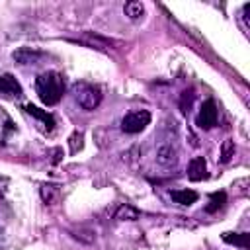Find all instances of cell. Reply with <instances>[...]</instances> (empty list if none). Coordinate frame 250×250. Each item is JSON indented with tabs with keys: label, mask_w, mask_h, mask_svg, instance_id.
<instances>
[{
	"label": "cell",
	"mask_w": 250,
	"mask_h": 250,
	"mask_svg": "<svg viewBox=\"0 0 250 250\" xmlns=\"http://www.w3.org/2000/svg\"><path fill=\"white\" fill-rule=\"evenodd\" d=\"M113 217L119 221H135V219H139V211L131 205H119Z\"/></svg>",
	"instance_id": "obj_13"
},
{
	"label": "cell",
	"mask_w": 250,
	"mask_h": 250,
	"mask_svg": "<svg viewBox=\"0 0 250 250\" xmlns=\"http://www.w3.org/2000/svg\"><path fill=\"white\" fill-rule=\"evenodd\" d=\"M178 160V152L172 145H162L158 150H156V162L162 164V166H174Z\"/></svg>",
	"instance_id": "obj_6"
},
{
	"label": "cell",
	"mask_w": 250,
	"mask_h": 250,
	"mask_svg": "<svg viewBox=\"0 0 250 250\" xmlns=\"http://www.w3.org/2000/svg\"><path fill=\"white\" fill-rule=\"evenodd\" d=\"M217 117H219V111H217V105L213 100H205L199 113H197V125L201 129H213L217 125Z\"/></svg>",
	"instance_id": "obj_4"
},
{
	"label": "cell",
	"mask_w": 250,
	"mask_h": 250,
	"mask_svg": "<svg viewBox=\"0 0 250 250\" xmlns=\"http://www.w3.org/2000/svg\"><path fill=\"white\" fill-rule=\"evenodd\" d=\"M0 92L2 94H8V96L20 98L21 96V86H20V82L12 74H2L0 76Z\"/></svg>",
	"instance_id": "obj_7"
},
{
	"label": "cell",
	"mask_w": 250,
	"mask_h": 250,
	"mask_svg": "<svg viewBox=\"0 0 250 250\" xmlns=\"http://www.w3.org/2000/svg\"><path fill=\"white\" fill-rule=\"evenodd\" d=\"M248 16H250V4H244V21H246V25H250Z\"/></svg>",
	"instance_id": "obj_17"
},
{
	"label": "cell",
	"mask_w": 250,
	"mask_h": 250,
	"mask_svg": "<svg viewBox=\"0 0 250 250\" xmlns=\"http://www.w3.org/2000/svg\"><path fill=\"white\" fill-rule=\"evenodd\" d=\"M148 123H150V113L146 109H135L121 119V131L135 135V133H141Z\"/></svg>",
	"instance_id": "obj_3"
},
{
	"label": "cell",
	"mask_w": 250,
	"mask_h": 250,
	"mask_svg": "<svg viewBox=\"0 0 250 250\" xmlns=\"http://www.w3.org/2000/svg\"><path fill=\"white\" fill-rule=\"evenodd\" d=\"M223 240L229 242V244H234V246H240V248H248V240H250V234L248 232H240V234H232V232H225L223 234Z\"/></svg>",
	"instance_id": "obj_12"
},
{
	"label": "cell",
	"mask_w": 250,
	"mask_h": 250,
	"mask_svg": "<svg viewBox=\"0 0 250 250\" xmlns=\"http://www.w3.org/2000/svg\"><path fill=\"white\" fill-rule=\"evenodd\" d=\"M207 176V162L203 156H193L188 164V178L191 182H199Z\"/></svg>",
	"instance_id": "obj_5"
},
{
	"label": "cell",
	"mask_w": 250,
	"mask_h": 250,
	"mask_svg": "<svg viewBox=\"0 0 250 250\" xmlns=\"http://www.w3.org/2000/svg\"><path fill=\"white\" fill-rule=\"evenodd\" d=\"M80 148H82V133L74 131L70 135V152H78Z\"/></svg>",
	"instance_id": "obj_16"
},
{
	"label": "cell",
	"mask_w": 250,
	"mask_h": 250,
	"mask_svg": "<svg viewBox=\"0 0 250 250\" xmlns=\"http://www.w3.org/2000/svg\"><path fill=\"white\" fill-rule=\"evenodd\" d=\"M225 199H227V195L221 191V193H215L213 197H211V201H209V205L205 207L209 213H213V211H217L219 207H223V203H225Z\"/></svg>",
	"instance_id": "obj_15"
},
{
	"label": "cell",
	"mask_w": 250,
	"mask_h": 250,
	"mask_svg": "<svg viewBox=\"0 0 250 250\" xmlns=\"http://www.w3.org/2000/svg\"><path fill=\"white\" fill-rule=\"evenodd\" d=\"M23 109H25V111H27L29 115H33V117L41 119L47 131H51V129L55 127V119H53V115H51V113H47V111H43V109H39L37 105H33V104H27V105H25Z\"/></svg>",
	"instance_id": "obj_9"
},
{
	"label": "cell",
	"mask_w": 250,
	"mask_h": 250,
	"mask_svg": "<svg viewBox=\"0 0 250 250\" xmlns=\"http://www.w3.org/2000/svg\"><path fill=\"white\" fill-rule=\"evenodd\" d=\"M170 197L180 205H193L199 195L193 189H170Z\"/></svg>",
	"instance_id": "obj_8"
},
{
	"label": "cell",
	"mask_w": 250,
	"mask_h": 250,
	"mask_svg": "<svg viewBox=\"0 0 250 250\" xmlns=\"http://www.w3.org/2000/svg\"><path fill=\"white\" fill-rule=\"evenodd\" d=\"M35 90H37L39 100L45 105H55L61 102V98L64 94V78H62V74H59L55 70L43 72L35 78Z\"/></svg>",
	"instance_id": "obj_1"
},
{
	"label": "cell",
	"mask_w": 250,
	"mask_h": 250,
	"mask_svg": "<svg viewBox=\"0 0 250 250\" xmlns=\"http://www.w3.org/2000/svg\"><path fill=\"white\" fill-rule=\"evenodd\" d=\"M234 141L232 139H227V141H223V145H221V152H219V160L223 162V164H227V162H230V158L234 156Z\"/></svg>",
	"instance_id": "obj_14"
},
{
	"label": "cell",
	"mask_w": 250,
	"mask_h": 250,
	"mask_svg": "<svg viewBox=\"0 0 250 250\" xmlns=\"http://www.w3.org/2000/svg\"><path fill=\"white\" fill-rule=\"evenodd\" d=\"M14 59L20 64H35L41 59V53H35V51H29V49H21V51L14 53Z\"/></svg>",
	"instance_id": "obj_11"
},
{
	"label": "cell",
	"mask_w": 250,
	"mask_h": 250,
	"mask_svg": "<svg viewBox=\"0 0 250 250\" xmlns=\"http://www.w3.org/2000/svg\"><path fill=\"white\" fill-rule=\"evenodd\" d=\"M74 96H76V102L80 104V107L86 109V111L96 109V107L100 105V102H102V92H100V88H96V86H92V84H88V82H78V84H74Z\"/></svg>",
	"instance_id": "obj_2"
},
{
	"label": "cell",
	"mask_w": 250,
	"mask_h": 250,
	"mask_svg": "<svg viewBox=\"0 0 250 250\" xmlns=\"http://www.w3.org/2000/svg\"><path fill=\"white\" fill-rule=\"evenodd\" d=\"M123 12H125V16H127L129 20H139V18L145 14V6H143V2H139V0H129V2L125 4Z\"/></svg>",
	"instance_id": "obj_10"
}]
</instances>
